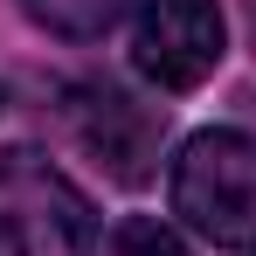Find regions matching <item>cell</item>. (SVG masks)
<instances>
[{
    "label": "cell",
    "mask_w": 256,
    "mask_h": 256,
    "mask_svg": "<svg viewBox=\"0 0 256 256\" xmlns=\"http://www.w3.org/2000/svg\"><path fill=\"white\" fill-rule=\"evenodd\" d=\"M173 214L222 250H256V132L208 125L194 132L166 173Z\"/></svg>",
    "instance_id": "6da1fadb"
},
{
    "label": "cell",
    "mask_w": 256,
    "mask_h": 256,
    "mask_svg": "<svg viewBox=\"0 0 256 256\" xmlns=\"http://www.w3.org/2000/svg\"><path fill=\"white\" fill-rule=\"evenodd\" d=\"M0 256H97L90 194L42 152H0Z\"/></svg>",
    "instance_id": "7a4b0ae2"
},
{
    "label": "cell",
    "mask_w": 256,
    "mask_h": 256,
    "mask_svg": "<svg viewBox=\"0 0 256 256\" xmlns=\"http://www.w3.org/2000/svg\"><path fill=\"white\" fill-rule=\"evenodd\" d=\"M228 48L222 0H138L132 21V70L160 90H201Z\"/></svg>",
    "instance_id": "3957f363"
},
{
    "label": "cell",
    "mask_w": 256,
    "mask_h": 256,
    "mask_svg": "<svg viewBox=\"0 0 256 256\" xmlns=\"http://www.w3.org/2000/svg\"><path fill=\"white\" fill-rule=\"evenodd\" d=\"M70 125H76V138L118 180H146V160L160 146V118L146 104H132L125 90H111V84H76L70 90Z\"/></svg>",
    "instance_id": "277c9868"
},
{
    "label": "cell",
    "mask_w": 256,
    "mask_h": 256,
    "mask_svg": "<svg viewBox=\"0 0 256 256\" xmlns=\"http://www.w3.org/2000/svg\"><path fill=\"white\" fill-rule=\"evenodd\" d=\"M28 21H42L48 35H70V42H97L132 0H21Z\"/></svg>",
    "instance_id": "5b68a950"
},
{
    "label": "cell",
    "mask_w": 256,
    "mask_h": 256,
    "mask_svg": "<svg viewBox=\"0 0 256 256\" xmlns=\"http://www.w3.org/2000/svg\"><path fill=\"white\" fill-rule=\"evenodd\" d=\"M104 256H194V250L173 236L166 222H152V214H132V222H118V228H111Z\"/></svg>",
    "instance_id": "8992f818"
}]
</instances>
